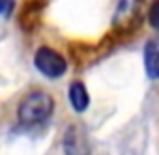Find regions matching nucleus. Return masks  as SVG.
I'll return each mask as SVG.
<instances>
[{"label": "nucleus", "mask_w": 159, "mask_h": 155, "mask_svg": "<svg viewBox=\"0 0 159 155\" xmlns=\"http://www.w3.org/2000/svg\"><path fill=\"white\" fill-rule=\"evenodd\" d=\"M34 64L45 77H51V79H58V77H62L66 73V69H67V64H66L64 56L58 54L51 47L38 49V52L34 56Z\"/></svg>", "instance_id": "f03ea898"}, {"label": "nucleus", "mask_w": 159, "mask_h": 155, "mask_svg": "<svg viewBox=\"0 0 159 155\" xmlns=\"http://www.w3.org/2000/svg\"><path fill=\"white\" fill-rule=\"evenodd\" d=\"M148 21L153 28H159V0H153L150 11H148Z\"/></svg>", "instance_id": "39448f33"}, {"label": "nucleus", "mask_w": 159, "mask_h": 155, "mask_svg": "<svg viewBox=\"0 0 159 155\" xmlns=\"http://www.w3.org/2000/svg\"><path fill=\"white\" fill-rule=\"evenodd\" d=\"M144 62H146L148 77H152V79H159V43L157 41H150L146 45Z\"/></svg>", "instance_id": "20e7f679"}, {"label": "nucleus", "mask_w": 159, "mask_h": 155, "mask_svg": "<svg viewBox=\"0 0 159 155\" xmlns=\"http://www.w3.org/2000/svg\"><path fill=\"white\" fill-rule=\"evenodd\" d=\"M69 103L77 112H84L90 105V95L83 82H73L69 86Z\"/></svg>", "instance_id": "7ed1b4c3"}, {"label": "nucleus", "mask_w": 159, "mask_h": 155, "mask_svg": "<svg viewBox=\"0 0 159 155\" xmlns=\"http://www.w3.org/2000/svg\"><path fill=\"white\" fill-rule=\"evenodd\" d=\"M54 108V101L49 94L45 92H30L28 95H25V99L19 105L17 110V118L21 125L26 127H34L43 123L45 120L51 118Z\"/></svg>", "instance_id": "f257e3e1"}, {"label": "nucleus", "mask_w": 159, "mask_h": 155, "mask_svg": "<svg viewBox=\"0 0 159 155\" xmlns=\"http://www.w3.org/2000/svg\"><path fill=\"white\" fill-rule=\"evenodd\" d=\"M11 6H13L11 0H2V15H4V19L10 17V13H11Z\"/></svg>", "instance_id": "423d86ee"}]
</instances>
